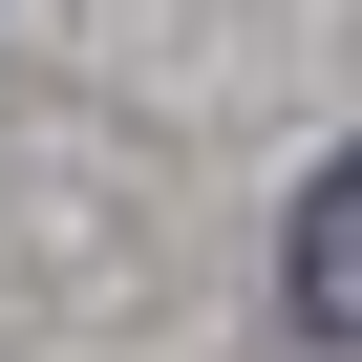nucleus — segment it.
<instances>
[{
	"instance_id": "nucleus-1",
	"label": "nucleus",
	"mask_w": 362,
	"mask_h": 362,
	"mask_svg": "<svg viewBox=\"0 0 362 362\" xmlns=\"http://www.w3.org/2000/svg\"><path fill=\"white\" fill-rule=\"evenodd\" d=\"M277 298H298V341H362V149L298 192V235H277Z\"/></svg>"
}]
</instances>
